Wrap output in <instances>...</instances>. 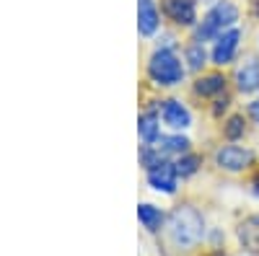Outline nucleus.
I'll use <instances>...</instances> for the list:
<instances>
[{
	"instance_id": "f257e3e1",
	"label": "nucleus",
	"mask_w": 259,
	"mask_h": 256,
	"mask_svg": "<svg viewBox=\"0 0 259 256\" xmlns=\"http://www.w3.org/2000/svg\"><path fill=\"white\" fill-rule=\"evenodd\" d=\"M168 236L177 248H184V251L200 246V241L205 238V220L200 215V210L192 204L174 207V212L168 215Z\"/></svg>"
},
{
	"instance_id": "f03ea898",
	"label": "nucleus",
	"mask_w": 259,
	"mask_h": 256,
	"mask_svg": "<svg viewBox=\"0 0 259 256\" xmlns=\"http://www.w3.org/2000/svg\"><path fill=\"white\" fill-rule=\"evenodd\" d=\"M236 21H239V8H236L231 0H218L207 13L205 18L200 21L197 26H194V41H215L223 31L233 29L236 26Z\"/></svg>"
},
{
	"instance_id": "7ed1b4c3",
	"label": "nucleus",
	"mask_w": 259,
	"mask_h": 256,
	"mask_svg": "<svg viewBox=\"0 0 259 256\" xmlns=\"http://www.w3.org/2000/svg\"><path fill=\"white\" fill-rule=\"evenodd\" d=\"M148 78L161 88H174L184 80V65L171 47H158L148 57Z\"/></svg>"
},
{
	"instance_id": "20e7f679",
	"label": "nucleus",
	"mask_w": 259,
	"mask_h": 256,
	"mask_svg": "<svg viewBox=\"0 0 259 256\" xmlns=\"http://www.w3.org/2000/svg\"><path fill=\"white\" fill-rule=\"evenodd\" d=\"M212 158L215 166L221 171H228V174H241V171H249L254 166V150L241 145H221Z\"/></svg>"
},
{
	"instance_id": "39448f33",
	"label": "nucleus",
	"mask_w": 259,
	"mask_h": 256,
	"mask_svg": "<svg viewBox=\"0 0 259 256\" xmlns=\"http://www.w3.org/2000/svg\"><path fill=\"white\" fill-rule=\"evenodd\" d=\"M241 39H244V31L239 26H233L228 31H223L218 39H215V44H212V65H218V68H226L231 65V62L236 60V55H239V47H241Z\"/></svg>"
},
{
	"instance_id": "423d86ee",
	"label": "nucleus",
	"mask_w": 259,
	"mask_h": 256,
	"mask_svg": "<svg viewBox=\"0 0 259 256\" xmlns=\"http://www.w3.org/2000/svg\"><path fill=\"white\" fill-rule=\"evenodd\" d=\"M163 16L177 26H197V3L194 0H163Z\"/></svg>"
},
{
	"instance_id": "0eeeda50",
	"label": "nucleus",
	"mask_w": 259,
	"mask_h": 256,
	"mask_svg": "<svg viewBox=\"0 0 259 256\" xmlns=\"http://www.w3.org/2000/svg\"><path fill=\"white\" fill-rule=\"evenodd\" d=\"M148 184L153 186L156 191H163V194H174L177 186H179V174H177V166L174 163H158L153 168H148Z\"/></svg>"
},
{
	"instance_id": "6e6552de",
	"label": "nucleus",
	"mask_w": 259,
	"mask_h": 256,
	"mask_svg": "<svg viewBox=\"0 0 259 256\" xmlns=\"http://www.w3.org/2000/svg\"><path fill=\"white\" fill-rule=\"evenodd\" d=\"M161 117H163V122L171 127V130H177V132L189 130V127H192V112L187 109L182 101H177V98L161 101Z\"/></svg>"
},
{
	"instance_id": "1a4fd4ad",
	"label": "nucleus",
	"mask_w": 259,
	"mask_h": 256,
	"mask_svg": "<svg viewBox=\"0 0 259 256\" xmlns=\"http://www.w3.org/2000/svg\"><path fill=\"white\" fill-rule=\"evenodd\" d=\"M236 88H239V93L244 96H251L259 91V60H244V65L236 68Z\"/></svg>"
},
{
	"instance_id": "9d476101",
	"label": "nucleus",
	"mask_w": 259,
	"mask_h": 256,
	"mask_svg": "<svg viewBox=\"0 0 259 256\" xmlns=\"http://www.w3.org/2000/svg\"><path fill=\"white\" fill-rule=\"evenodd\" d=\"M226 88H228V80L223 73H202L192 85L194 96H202V98H215L226 93Z\"/></svg>"
},
{
	"instance_id": "9b49d317",
	"label": "nucleus",
	"mask_w": 259,
	"mask_h": 256,
	"mask_svg": "<svg viewBox=\"0 0 259 256\" xmlns=\"http://www.w3.org/2000/svg\"><path fill=\"white\" fill-rule=\"evenodd\" d=\"M161 26V13L153 0H140L138 3V31L143 36H153Z\"/></svg>"
},
{
	"instance_id": "f8f14e48",
	"label": "nucleus",
	"mask_w": 259,
	"mask_h": 256,
	"mask_svg": "<svg viewBox=\"0 0 259 256\" xmlns=\"http://www.w3.org/2000/svg\"><path fill=\"white\" fill-rule=\"evenodd\" d=\"M138 132H140V137H143L148 145H153V142L161 137L158 114H156V112H143L140 119H138Z\"/></svg>"
},
{
	"instance_id": "ddd939ff",
	"label": "nucleus",
	"mask_w": 259,
	"mask_h": 256,
	"mask_svg": "<svg viewBox=\"0 0 259 256\" xmlns=\"http://www.w3.org/2000/svg\"><path fill=\"white\" fill-rule=\"evenodd\" d=\"M158 150L163 153V156H184V153H189V140L187 137H182V135H168V137H158L156 142H153Z\"/></svg>"
},
{
	"instance_id": "4468645a",
	"label": "nucleus",
	"mask_w": 259,
	"mask_h": 256,
	"mask_svg": "<svg viewBox=\"0 0 259 256\" xmlns=\"http://www.w3.org/2000/svg\"><path fill=\"white\" fill-rule=\"evenodd\" d=\"M138 220L143 223L145 230L156 233V230H161V225H163V212H161L156 204L143 202V204H138Z\"/></svg>"
},
{
	"instance_id": "2eb2a0df",
	"label": "nucleus",
	"mask_w": 259,
	"mask_h": 256,
	"mask_svg": "<svg viewBox=\"0 0 259 256\" xmlns=\"http://www.w3.org/2000/svg\"><path fill=\"white\" fill-rule=\"evenodd\" d=\"M246 135V119L244 114H231L226 122H223V137L228 142H236Z\"/></svg>"
},
{
	"instance_id": "dca6fc26",
	"label": "nucleus",
	"mask_w": 259,
	"mask_h": 256,
	"mask_svg": "<svg viewBox=\"0 0 259 256\" xmlns=\"http://www.w3.org/2000/svg\"><path fill=\"white\" fill-rule=\"evenodd\" d=\"M174 166H177V174H179L182 179L194 176V174L200 171V166H202V156H197V153H184V156H179V158L174 161Z\"/></svg>"
},
{
	"instance_id": "f3484780",
	"label": "nucleus",
	"mask_w": 259,
	"mask_h": 256,
	"mask_svg": "<svg viewBox=\"0 0 259 256\" xmlns=\"http://www.w3.org/2000/svg\"><path fill=\"white\" fill-rule=\"evenodd\" d=\"M184 57H187L189 70H202L205 62H207V52H205V47L200 44V41H192V44L187 47V52H184Z\"/></svg>"
},
{
	"instance_id": "a211bd4d",
	"label": "nucleus",
	"mask_w": 259,
	"mask_h": 256,
	"mask_svg": "<svg viewBox=\"0 0 259 256\" xmlns=\"http://www.w3.org/2000/svg\"><path fill=\"white\" fill-rule=\"evenodd\" d=\"M228 106H231V98H228V96L218 98V101H215V106H212V117H221V114H226V112H228Z\"/></svg>"
},
{
	"instance_id": "6ab92c4d",
	"label": "nucleus",
	"mask_w": 259,
	"mask_h": 256,
	"mask_svg": "<svg viewBox=\"0 0 259 256\" xmlns=\"http://www.w3.org/2000/svg\"><path fill=\"white\" fill-rule=\"evenodd\" d=\"M246 114H249V119H251L254 124H259V98H254V101L246 106Z\"/></svg>"
},
{
	"instance_id": "aec40b11",
	"label": "nucleus",
	"mask_w": 259,
	"mask_h": 256,
	"mask_svg": "<svg viewBox=\"0 0 259 256\" xmlns=\"http://www.w3.org/2000/svg\"><path fill=\"white\" fill-rule=\"evenodd\" d=\"M251 189H254V194L259 197V171L254 174V179H251Z\"/></svg>"
},
{
	"instance_id": "412c9836",
	"label": "nucleus",
	"mask_w": 259,
	"mask_h": 256,
	"mask_svg": "<svg viewBox=\"0 0 259 256\" xmlns=\"http://www.w3.org/2000/svg\"><path fill=\"white\" fill-rule=\"evenodd\" d=\"M254 13L259 16V0H254Z\"/></svg>"
}]
</instances>
